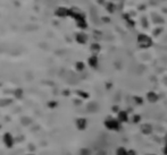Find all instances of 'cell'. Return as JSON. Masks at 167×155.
<instances>
[{
  "label": "cell",
  "mask_w": 167,
  "mask_h": 155,
  "mask_svg": "<svg viewBox=\"0 0 167 155\" xmlns=\"http://www.w3.org/2000/svg\"><path fill=\"white\" fill-rule=\"evenodd\" d=\"M138 45L140 48H143V49L150 48L152 45V40L146 34H140V35H138Z\"/></svg>",
  "instance_id": "6da1fadb"
},
{
  "label": "cell",
  "mask_w": 167,
  "mask_h": 155,
  "mask_svg": "<svg viewBox=\"0 0 167 155\" xmlns=\"http://www.w3.org/2000/svg\"><path fill=\"white\" fill-rule=\"evenodd\" d=\"M121 122L118 121L117 118H107L105 121V126L109 130H118V129L121 128Z\"/></svg>",
  "instance_id": "7a4b0ae2"
},
{
  "label": "cell",
  "mask_w": 167,
  "mask_h": 155,
  "mask_svg": "<svg viewBox=\"0 0 167 155\" xmlns=\"http://www.w3.org/2000/svg\"><path fill=\"white\" fill-rule=\"evenodd\" d=\"M117 120L121 123H124V122H128V114L126 111H119L117 114Z\"/></svg>",
  "instance_id": "3957f363"
},
{
  "label": "cell",
  "mask_w": 167,
  "mask_h": 155,
  "mask_svg": "<svg viewBox=\"0 0 167 155\" xmlns=\"http://www.w3.org/2000/svg\"><path fill=\"white\" fill-rule=\"evenodd\" d=\"M68 13H69V9L65 8V7H59L58 9L56 10V15L59 17H65V16H68Z\"/></svg>",
  "instance_id": "277c9868"
},
{
  "label": "cell",
  "mask_w": 167,
  "mask_h": 155,
  "mask_svg": "<svg viewBox=\"0 0 167 155\" xmlns=\"http://www.w3.org/2000/svg\"><path fill=\"white\" fill-rule=\"evenodd\" d=\"M141 132L144 134V135H150L152 132V127L150 125H148V123H144V125L141 126Z\"/></svg>",
  "instance_id": "5b68a950"
},
{
  "label": "cell",
  "mask_w": 167,
  "mask_h": 155,
  "mask_svg": "<svg viewBox=\"0 0 167 155\" xmlns=\"http://www.w3.org/2000/svg\"><path fill=\"white\" fill-rule=\"evenodd\" d=\"M76 41L81 44H84L86 41H88V35L84 33H77L76 34Z\"/></svg>",
  "instance_id": "8992f818"
},
{
  "label": "cell",
  "mask_w": 167,
  "mask_h": 155,
  "mask_svg": "<svg viewBox=\"0 0 167 155\" xmlns=\"http://www.w3.org/2000/svg\"><path fill=\"white\" fill-rule=\"evenodd\" d=\"M147 99L149 102L151 103H155V102H157V100H158V95L156 94L155 92H149L147 94Z\"/></svg>",
  "instance_id": "52a82bcc"
},
{
  "label": "cell",
  "mask_w": 167,
  "mask_h": 155,
  "mask_svg": "<svg viewBox=\"0 0 167 155\" xmlns=\"http://www.w3.org/2000/svg\"><path fill=\"white\" fill-rule=\"evenodd\" d=\"M89 65L91 67H97V65H98V58L95 56H92L89 58Z\"/></svg>",
  "instance_id": "ba28073f"
},
{
  "label": "cell",
  "mask_w": 167,
  "mask_h": 155,
  "mask_svg": "<svg viewBox=\"0 0 167 155\" xmlns=\"http://www.w3.org/2000/svg\"><path fill=\"white\" fill-rule=\"evenodd\" d=\"M128 149H125V147H123V146H121V147H118L117 149H116V155H128Z\"/></svg>",
  "instance_id": "9c48e42d"
},
{
  "label": "cell",
  "mask_w": 167,
  "mask_h": 155,
  "mask_svg": "<svg viewBox=\"0 0 167 155\" xmlns=\"http://www.w3.org/2000/svg\"><path fill=\"white\" fill-rule=\"evenodd\" d=\"M91 50H92V51H95V52H98L99 50H100V46H99L98 44H92Z\"/></svg>",
  "instance_id": "30bf717a"
},
{
  "label": "cell",
  "mask_w": 167,
  "mask_h": 155,
  "mask_svg": "<svg viewBox=\"0 0 167 155\" xmlns=\"http://www.w3.org/2000/svg\"><path fill=\"white\" fill-rule=\"evenodd\" d=\"M114 9H115L114 5H113V3H108V7H107V10H108L109 13H113V11H114Z\"/></svg>",
  "instance_id": "8fae6325"
},
{
  "label": "cell",
  "mask_w": 167,
  "mask_h": 155,
  "mask_svg": "<svg viewBox=\"0 0 167 155\" xmlns=\"http://www.w3.org/2000/svg\"><path fill=\"white\" fill-rule=\"evenodd\" d=\"M76 68H77L79 70H83L84 69V65H83L82 62H77L76 63Z\"/></svg>",
  "instance_id": "7c38bea8"
},
{
  "label": "cell",
  "mask_w": 167,
  "mask_h": 155,
  "mask_svg": "<svg viewBox=\"0 0 167 155\" xmlns=\"http://www.w3.org/2000/svg\"><path fill=\"white\" fill-rule=\"evenodd\" d=\"M151 155H152V154H151Z\"/></svg>",
  "instance_id": "4fadbf2b"
}]
</instances>
